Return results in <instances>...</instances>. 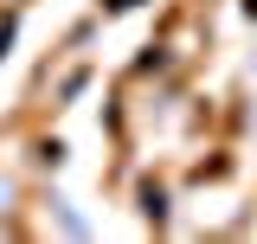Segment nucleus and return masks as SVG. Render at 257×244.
Here are the masks:
<instances>
[{
    "label": "nucleus",
    "mask_w": 257,
    "mask_h": 244,
    "mask_svg": "<svg viewBox=\"0 0 257 244\" xmlns=\"http://www.w3.org/2000/svg\"><path fill=\"white\" fill-rule=\"evenodd\" d=\"M109 7H135V0H109Z\"/></svg>",
    "instance_id": "nucleus-1"
}]
</instances>
